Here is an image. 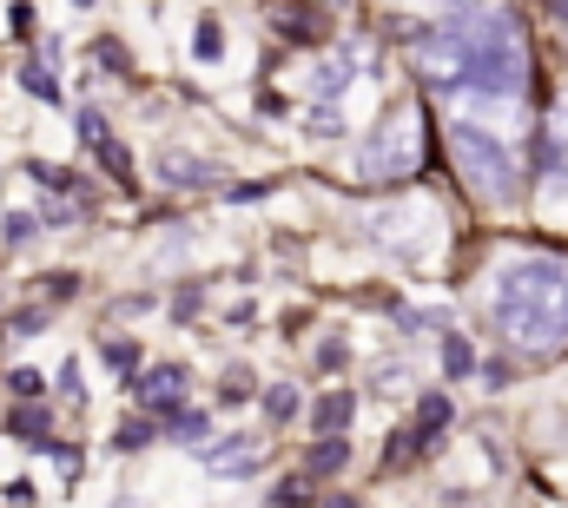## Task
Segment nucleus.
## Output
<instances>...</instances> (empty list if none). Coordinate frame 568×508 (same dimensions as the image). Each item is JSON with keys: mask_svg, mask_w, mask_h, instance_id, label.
Masks as SVG:
<instances>
[{"mask_svg": "<svg viewBox=\"0 0 568 508\" xmlns=\"http://www.w3.org/2000/svg\"><path fill=\"white\" fill-rule=\"evenodd\" d=\"M490 317L516 357H556L568 344V258H510L490 291Z\"/></svg>", "mask_w": 568, "mask_h": 508, "instance_id": "1", "label": "nucleus"}, {"mask_svg": "<svg viewBox=\"0 0 568 508\" xmlns=\"http://www.w3.org/2000/svg\"><path fill=\"white\" fill-rule=\"evenodd\" d=\"M457 53H463V86L483 99H516L529 86V46L516 13H457L443 20Z\"/></svg>", "mask_w": 568, "mask_h": 508, "instance_id": "2", "label": "nucleus"}, {"mask_svg": "<svg viewBox=\"0 0 568 508\" xmlns=\"http://www.w3.org/2000/svg\"><path fill=\"white\" fill-rule=\"evenodd\" d=\"M424 159H430V112H424L417 99H404V106H390V112L377 119V132L364 139L357 179H364V185H404V179L424 172Z\"/></svg>", "mask_w": 568, "mask_h": 508, "instance_id": "3", "label": "nucleus"}, {"mask_svg": "<svg viewBox=\"0 0 568 508\" xmlns=\"http://www.w3.org/2000/svg\"><path fill=\"white\" fill-rule=\"evenodd\" d=\"M450 159L463 172V192H476L483 205H516L523 198V172H516L510 145L496 132H483L476 119H457L450 126Z\"/></svg>", "mask_w": 568, "mask_h": 508, "instance_id": "4", "label": "nucleus"}, {"mask_svg": "<svg viewBox=\"0 0 568 508\" xmlns=\"http://www.w3.org/2000/svg\"><path fill=\"white\" fill-rule=\"evenodd\" d=\"M371 238H377L384 251H397V258L424 264V258L437 251V212H424V205H397V212H377V218H371Z\"/></svg>", "mask_w": 568, "mask_h": 508, "instance_id": "5", "label": "nucleus"}, {"mask_svg": "<svg viewBox=\"0 0 568 508\" xmlns=\"http://www.w3.org/2000/svg\"><path fill=\"white\" fill-rule=\"evenodd\" d=\"M199 456H205L212 476H251V469L265 463V443H258V436H225L218 450H199Z\"/></svg>", "mask_w": 568, "mask_h": 508, "instance_id": "6", "label": "nucleus"}, {"mask_svg": "<svg viewBox=\"0 0 568 508\" xmlns=\"http://www.w3.org/2000/svg\"><path fill=\"white\" fill-rule=\"evenodd\" d=\"M536 165H543V179L568 192V106L562 112H549V126H543V145H536Z\"/></svg>", "mask_w": 568, "mask_h": 508, "instance_id": "7", "label": "nucleus"}, {"mask_svg": "<svg viewBox=\"0 0 568 508\" xmlns=\"http://www.w3.org/2000/svg\"><path fill=\"white\" fill-rule=\"evenodd\" d=\"M139 403H146V410H159V417H179V403H185V370H179V364H159V370H146V383H139Z\"/></svg>", "mask_w": 568, "mask_h": 508, "instance_id": "8", "label": "nucleus"}, {"mask_svg": "<svg viewBox=\"0 0 568 508\" xmlns=\"http://www.w3.org/2000/svg\"><path fill=\"white\" fill-rule=\"evenodd\" d=\"M159 179L179 185V192H199V185H212L218 172H212L205 159H192V152H165V159H159Z\"/></svg>", "mask_w": 568, "mask_h": 508, "instance_id": "9", "label": "nucleus"}, {"mask_svg": "<svg viewBox=\"0 0 568 508\" xmlns=\"http://www.w3.org/2000/svg\"><path fill=\"white\" fill-rule=\"evenodd\" d=\"M265 13H271V26L285 40H318V13L304 0H265Z\"/></svg>", "mask_w": 568, "mask_h": 508, "instance_id": "10", "label": "nucleus"}, {"mask_svg": "<svg viewBox=\"0 0 568 508\" xmlns=\"http://www.w3.org/2000/svg\"><path fill=\"white\" fill-rule=\"evenodd\" d=\"M344 86H351V60H344V53H331V60L311 66V93H318V99H337Z\"/></svg>", "mask_w": 568, "mask_h": 508, "instance_id": "11", "label": "nucleus"}, {"mask_svg": "<svg viewBox=\"0 0 568 508\" xmlns=\"http://www.w3.org/2000/svg\"><path fill=\"white\" fill-rule=\"evenodd\" d=\"M7 430H13V436H26L33 450H46V410H40V403H20V410L7 417Z\"/></svg>", "mask_w": 568, "mask_h": 508, "instance_id": "12", "label": "nucleus"}, {"mask_svg": "<svg viewBox=\"0 0 568 508\" xmlns=\"http://www.w3.org/2000/svg\"><path fill=\"white\" fill-rule=\"evenodd\" d=\"M351 410H357V397H351V390H331V397L318 403V430H344Z\"/></svg>", "mask_w": 568, "mask_h": 508, "instance_id": "13", "label": "nucleus"}, {"mask_svg": "<svg viewBox=\"0 0 568 508\" xmlns=\"http://www.w3.org/2000/svg\"><path fill=\"white\" fill-rule=\"evenodd\" d=\"M93 152H99V165H106V172H112V179H119V185H132V159H126V145H119V139H112V132H106V139H99V145H93Z\"/></svg>", "mask_w": 568, "mask_h": 508, "instance_id": "14", "label": "nucleus"}, {"mask_svg": "<svg viewBox=\"0 0 568 508\" xmlns=\"http://www.w3.org/2000/svg\"><path fill=\"white\" fill-rule=\"evenodd\" d=\"M344 463H351V450H344V443H337V436H331V443H318V450H311V476H337V469H344Z\"/></svg>", "mask_w": 568, "mask_h": 508, "instance_id": "15", "label": "nucleus"}, {"mask_svg": "<svg viewBox=\"0 0 568 508\" xmlns=\"http://www.w3.org/2000/svg\"><path fill=\"white\" fill-rule=\"evenodd\" d=\"M410 456H430V430H404V436H397V450H390V469H404Z\"/></svg>", "mask_w": 568, "mask_h": 508, "instance_id": "16", "label": "nucleus"}, {"mask_svg": "<svg viewBox=\"0 0 568 508\" xmlns=\"http://www.w3.org/2000/svg\"><path fill=\"white\" fill-rule=\"evenodd\" d=\"M192 53H199V60H218V53H225V33H218V20H199V33H192Z\"/></svg>", "mask_w": 568, "mask_h": 508, "instance_id": "17", "label": "nucleus"}, {"mask_svg": "<svg viewBox=\"0 0 568 508\" xmlns=\"http://www.w3.org/2000/svg\"><path fill=\"white\" fill-rule=\"evenodd\" d=\"M443 370H450V377H470V370H476V350H470L463 337H450V344H443Z\"/></svg>", "mask_w": 568, "mask_h": 508, "instance_id": "18", "label": "nucleus"}, {"mask_svg": "<svg viewBox=\"0 0 568 508\" xmlns=\"http://www.w3.org/2000/svg\"><path fill=\"white\" fill-rule=\"evenodd\" d=\"M146 436H152V423H146V417H132V423H119V436H112V443H119V450H146Z\"/></svg>", "mask_w": 568, "mask_h": 508, "instance_id": "19", "label": "nucleus"}, {"mask_svg": "<svg viewBox=\"0 0 568 508\" xmlns=\"http://www.w3.org/2000/svg\"><path fill=\"white\" fill-rule=\"evenodd\" d=\"M20 79H26V93H40V99H60V86H53V73H46V66H26Z\"/></svg>", "mask_w": 568, "mask_h": 508, "instance_id": "20", "label": "nucleus"}, {"mask_svg": "<svg viewBox=\"0 0 568 508\" xmlns=\"http://www.w3.org/2000/svg\"><path fill=\"white\" fill-rule=\"evenodd\" d=\"M7 390H13L20 403H33V397H40V370H13V377H7Z\"/></svg>", "mask_w": 568, "mask_h": 508, "instance_id": "21", "label": "nucleus"}, {"mask_svg": "<svg viewBox=\"0 0 568 508\" xmlns=\"http://www.w3.org/2000/svg\"><path fill=\"white\" fill-rule=\"evenodd\" d=\"M298 502H304V476H291V483L271 489V508H298Z\"/></svg>", "mask_w": 568, "mask_h": 508, "instance_id": "22", "label": "nucleus"}, {"mask_svg": "<svg viewBox=\"0 0 568 508\" xmlns=\"http://www.w3.org/2000/svg\"><path fill=\"white\" fill-rule=\"evenodd\" d=\"M311 132H318V139H337L344 126H337V112H331V106H318V112H311Z\"/></svg>", "mask_w": 568, "mask_h": 508, "instance_id": "23", "label": "nucleus"}, {"mask_svg": "<svg viewBox=\"0 0 568 508\" xmlns=\"http://www.w3.org/2000/svg\"><path fill=\"white\" fill-rule=\"evenodd\" d=\"M172 430H179V436H205V430H212V423H205V417H199V410H179V417H172Z\"/></svg>", "mask_w": 568, "mask_h": 508, "instance_id": "24", "label": "nucleus"}, {"mask_svg": "<svg viewBox=\"0 0 568 508\" xmlns=\"http://www.w3.org/2000/svg\"><path fill=\"white\" fill-rule=\"evenodd\" d=\"M106 364H112V370H132V364H139V350H132V344H106Z\"/></svg>", "mask_w": 568, "mask_h": 508, "instance_id": "25", "label": "nucleus"}, {"mask_svg": "<svg viewBox=\"0 0 568 508\" xmlns=\"http://www.w3.org/2000/svg\"><path fill=\"white\" fill-rule=\"evenodd\" d=\"M7 238H13V245H20V238H33V218H26V212H13V218H7Z\"/></svg>", "mask_w": 568, "mask_h": 508, "instance_id": "26", "label": "nucleus"}, {"mask_svg": "<svg viewBox=\"0 0 568 508\" xmlns=\"http://www.w3.org/2000/svg\"><path fill=\"white\" fill-rule=\"evenodd\" d=\"M291 410H298V397H291V390H271V417H278V423H285V417H291Z\"/></svg>", "mask_w": 568, "mask_h": 508, "instance_id": "27", "label": "nucleus"}, {"mask_svg": "<svg viewBox=\"0 0 568 508\" xmlns=\"http://www.w3.org/2000/svg\"><path fill=\"white\" fill-rule=\"evenodd\" d=\"M324 508H364V502H351V496H337V502H324Z\"/></svg>", "mask_w": 568, "mask_h": 508, "instance_id": "28", "label": "nucleus"}, {"mask_svg": "<svg viewBox=\"0 0 568 508\" xmlns=\"http://www.w3.org/2000/svg\"><path fill=\"white\" fill-rule=\"evenodd\" d=\"M119 508H146V502H139V496H126V502H119Z\"/></svg>", "mask_w": 568, "mask_h": 508, "instance_id": "29", "label": "nucleus"}, {"mask_svg": "<svg viewBox=\"0 0 568 508\" xmlns=\"http://www.w3.org/2000/svg\"><path fill=\"white\" fill-rule=\"evenodd\" d=\"M79 7H86V0H79Z\"/></svg>", "mask_w": 568, "mask_h": 508, "instance_id": "30", "label": "nucleus"}]
</instances>
